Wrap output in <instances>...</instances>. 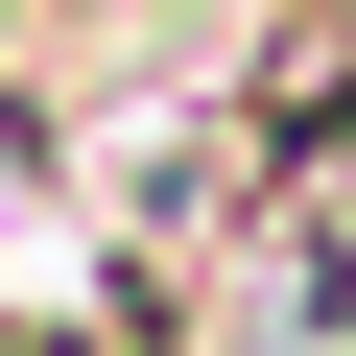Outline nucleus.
Returning a JSON list of instances; mask_svg holds the SVG:
<instances>
[{"label":"nucleus","mask_w":356,"mask_h":356,"mask_svg":"<svg viewBox=\"0 0 356 356\" xmlns=\"http://www.w3.org/2000/svg\"><path fill=\"white\" fill-rule=\"evenodd\" d=\"M0 356H166V332H143L119 285H72V309H0Z\"/></svg>","instance_id":"obj_1"}]
</instances>
